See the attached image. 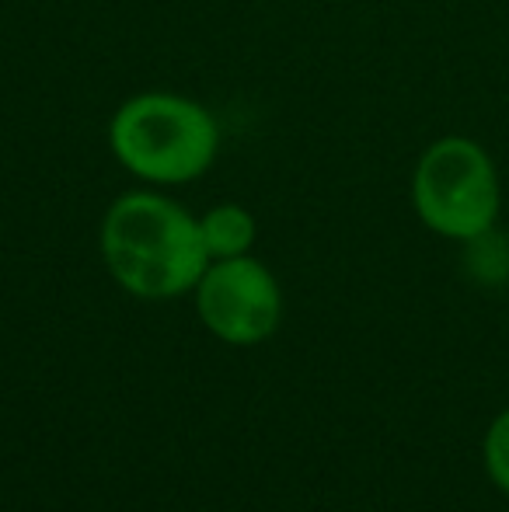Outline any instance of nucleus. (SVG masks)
<instances>
[{
  "instance_id": "4",
  "label": "nucleus",
  "mask_w": 509,
  "mask_h": 512,
  "mask_svg": "<svg viewBox=\"0 0 509 512\" xmlns=\"http://www.w3.org/2000/svg\"><path fill=\"white\" fill-rule=\"evenodd\" d=\"M192 293L199 321L224 345H262L283 324V290L255 255L213 258Z\"/></svg>"
},
{
  "instance_id": "1",
  "label": "nucleus",
  "mask_w": 509,
  "mask_h": 512,
  "mask_svg": "<svg viewBox=\"0 0 509 512\" xmlns=\"http://www.w3.org/2000/svg\"><path fill=\"white\" fill-rule=\"evenodd\" d=\"M98 248L109 276L136 300L185 297L213 262L199 216L157 189L123 192L105 209Z\"/></svg>"
},
{
  "instance_id": "3",
  "label": "nucleus",
  "mask_w": 509,
  "mask_h": 512,
  "mask_svg": "<svg viewBox=\"0 0 509 512\" xmlns=\"http://www.w3.org/2000/svg\"><path fill=\"white\" fill-rule=\"evenodd\" d=\"M499 203V171L471 136H440L415 161L412 206L433 234L471 241L496 227Z\"/></svg>"
},
{
  "instance_id": "2",
  "label": "nucleus",
  "mask_w": 509,
  "mask_h": 512,
  "mask_svg": "<svg viewBox=\"0 0 509 512\" xmlns=\"http://www.w3.org/2000/svg\"><path fill=\"white\" fill-rule=\"evenodd\" d=\"M220 122L203 102L178 91H136L109 119V150L154 189L189 185L220 157Z\"/></svg>"
},
{
  "instance_id": "7",
  "label": "nucleus",
  "mask_w": 509,
  "mask_h": 512,
  "mask_svg": "<svg viewBox=\"0 0 509 512\" xmlns=\"http://www.w3.org/2000/svg\"><path fill=\"white\" fill-rule=\"evenodd\" d=\"M485 471L509 495V408L485 432Z\"/></svg>"
},
{
  "instance_id": "6",
  "label": "nucleus",
  "mask_w": 509,
  "mask_h": 512,
  "mask_svg": "<svg viewBox=\"0 0 509 512\" xmlns=\"http://www.w3.org/2000/svg\"><path fill=\"white\" fill-rule=\"evenodd\" d=\"M468 244V272L485 286H499L509 279V241L496 227L471 237Z\"/></svg>"
},
{
  "instance_id": "5",
  "label": "nucleus",
  "mask_w": 509,
  "mask_h": 512,
  "mask_svg": "<svg viewBox=\"0 0 509 512\" xmlns=\"http://www.w3.org/2000/svg\"><path fill=\"white\" fill-rule=\"evenodd\" d=\"M199 230H203L210 258L252 255L255 237H258V223H255L252 209L241 203H220V206L206 209V213L199 216Z\"/></svg>"
}]
</instances>
